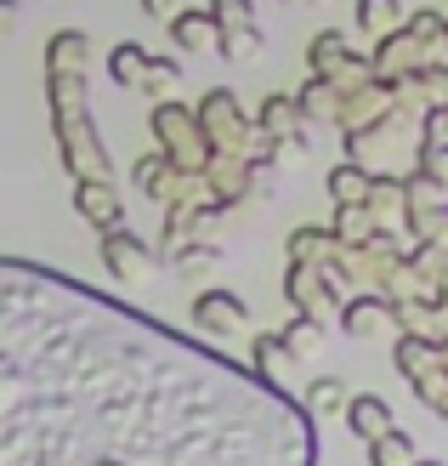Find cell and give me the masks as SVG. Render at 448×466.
<instances>
[{
	"label": "cell",
	"mask_w": 448,
	"mask_h": 466,
	"mask_svg": "<svg viewBox=\"0 0 448 466\" xmlns=\"http://www.w3.org/2000/svg\"><path fill=\"white\" fill-rule=\"evenodd\" d=\"M0 466H313V427L171 324L0 256Z\"/></svg>",
	"instance_id": "6da1fadb"
},
{
	"label": "cell",
	"mask_w": 448,
	"mask_h": 466,
	"mask_svg": "<svg viewBox=\"0 0 448 466\" xmlns=\"http://www.w3.org/2000/svg\"><path fill=\"white\" fill-rule=\"evenodd\" d=\"M346 421H352V432H363V438H381V432H392V410H386L381 399H352Z\"/></svg>",
	"instance_id": "7a4b0ae2"
},
{
	"label": "cell",
	"mask_w": 448,
	"mask_h": 466,
	"mask_svg": "<svg viewBox=\"0 0 448 466\" xmlns=\"http://www.w3.org/2000/svg\"><path fill=\"white\" fill-rule=\"evenodd\" d=\"M409 455H414V450H409V438L397 432V427L381 432V438H369V461H374V466H409Z\"/></svg>",
	"instance_id": "3957f363"
},
{
	"label": "cell",
	"mask_w": 448,
	"mask_h": 466,
	"mask_svg": "<svg viewBox=\"0 0 448 466\" xmlns=\"http://www.w3.org/2000/svg\"><path fill=\"white\" fill-rule=\"evenodd\" d=\"M194 319H227V324H239L244 319V301H233L227 290H210V296H199Z\"/></svg>",
	"instance_id": "277c9868"
},
{
	"label": "cell",
	"mask_w": 448,
	"mask_h": 466,
	"mask_svg": "<svg viewBox=\"0 0 448 466\" xmlns=\"http://www.w3.org/2000/svg\"><path fill=\"white\" fill-rule=\"evenodd\" d=\"M358 17L363 29H386V23H397V0H358Z\"/></svg>",
	"instance_id": "5b68a950"
},
{
	"label": "cell",
	"mask_w": 448,
	"mask_h": 466,
	"mask_svg": "<svg viewBox=\"0 0 448 466\" xmlns=\"http://www.w3.org/2000/svg\"><path fill=\"white\" fill-rule=\"evenodd\" d=\"M171 29H176L182 46H199V40H210V29H216V23H210V17H176Z\"/></svg>",
	"instance_id": "8992f818"
},
{
	"label": "cell",
	"mask_w": 448,
	"mask_h": 466,
	"mask_svg": "<svg viewBox=\"0 0 448 466\" xmlns=\"http://www.w3.org/2000/svg\"><path fill=\"white\" fill-rule=\"evenodd\" d=\"M210 23H250V0H216Z\"/></svg>",
	"instance_id": "52a82bcc"
},
{
	"label": "cell",
	"mask_w": 448,
	"mask_h": 466,
	"mask_svg": "<svg viewBox=\"0 0 448 466\" xmlns=\"http://www.w3.org/2000/svg\"><path fill=\"white\" fill-rule=\"evenodd\" d=\"M363 194V177L358 171H335V199H358Z\"/></svg>",
	"instance_id": "ba28073f"
},
{
	"label": "cell",
	"mask_w": 448,
	"mask_h": 466,
	"mask_svg": "<svg viewBox=\"0 0 448 466\" xmlns=\"http://www.w3.org/2000/svg\"><path fill=\"white\" fill-rule=\"evenodd\" d=\"M0 17H6V23H12V0H0Z\"/></svg>",
	"instance_id": "9c48e42d"
},
{
	"label": "cell",
	"mask_w": 448,
	"mask_h": 466,
	"mask_svg": "<svg viewBox=\"0 0 448 466\" xmlns=\"http://www.w3.org/2000/svg\"><path fill=\"white\" fill-rule=\"evenodd\" d=\"M154 12H171V0H154Z\"/></svg>",
	"instance_id": "30bf717a"
},
{
	"label": "cell",
	"mask_w": 448,
	"mask_h": 466,
	"mask_svg": "<svg viewBox=\"0 0 448 466\" xmlns=\"http://www.w3.org/2000/svg\"><path fill=\"white\" fill-rule=\"evenodd\" d=\"M414 466H443V461H414Z\"/></svg>",
	"instance_id": "8fae6325"
}]
</instances>
